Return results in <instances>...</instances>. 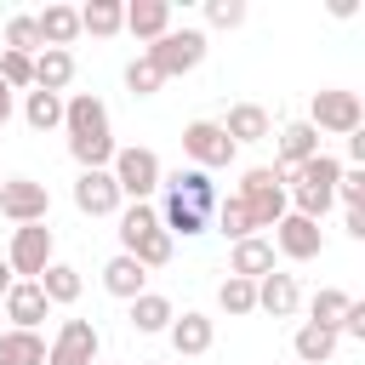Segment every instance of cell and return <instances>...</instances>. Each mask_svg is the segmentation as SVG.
<instances>
[{"label": "cell", "mask_w": 365, "mask_h": 365, "mask_svg": "<svg viewBox=\"0 0 365 365\" xmlns=\"http://www.w3.org/2000/svg\"><path fill=\"white\" fill-rule=\"evenodd\" d=\"M103 291H108V297H120V302H131V297H143V291H148V268H143L137 257L114 251V257L103 262Z\"/></svg>", "instance_id": "obj_17"}, {"label": "cell", "mask_w": 365, "mask_h": 365, "mask_svg": "<svg viewBox=\"0 0 365 365\" xmlns=\"http://www.w3.org/2000/svg\"><path fill=\"white\" fill-rule=\"evenodd\" d=\"M154 68H160V80H177V74H194L200 63H205V29H165L148 51H143Z\"/></svg>", "instance_id": "obj_5"}, {"label": "cell", "mask_w": 365, "mask_h": 365, "mask_svg": "<svg viewBox=\"0 0 365 365\" xmlns=\"http://www.w3.org/2000/svg\"><path fill=\"white\" fill-rule=\"evenodd\" d=\"M120 29H125V0H91V6H80V34L108 40Z\"/></svg>", "instance_id": "obj_27"}, {"label": "cell", "mask_w": 365, "mask_h": 365, "mask_svg": "<svg viewBox=\"0 0 365 365\" xmlns=\"http://www.w3.org/2000/svg\"><path fill=\"white\" fill-rule=\"evenodd\" d=\"M348 160H354V165H365V131H354V137H348Z\"/></svg>", "instance_id": "obj_41"}, {"label": "cell", "mask_w": 365, "mask_h": 365, "mask_svg": "<svg viewBox=\"0 0 365 365\" xmlns=\"http://www.w3.org/2000/svg\"><path fill=\"white\" fill-rule=\"evenodd\" d=\"M97 365H108V359H97Z\"/></svg>", "instance_id": "obj_45"}, {"label": "cell", "mask_w": 365, "mask_h": 365, "mask_svg": "<svg viewBox=\"0 0 365 365\" xmlns=\"http://www.w3.org/2000/svg\"><path fill=\"white\" fill-rule=\"evenodd\" d=\"M177 319V308H171V297H160V291H143V297H131V331H143V336H154V331H165Z\"/></svg>", "instance_id": "obj_26"}, {"label": "cell", "mask_w": 365, "mask_h": 365, "mask_svg": "<svg viewBox=\"0 0 365 365\" xmlns=\"http://www.w3.org/2000/svg\"><path fill=\"white\" fill-rule=\"evenodd\" d=\"M217 308L222 314H257V279H240V274H228L222 285H217Z\"/></svg>", "instance_id": "obj_31"}, {"label": "cell", "mask_w": 365, "mask_h": 365, "mask_svg": "<svg viewBox=\"0 0 365 365\" xmlns=\"http://www.w3.org/2000/svg\"><path fill=\"white\" fill-rule=\"evenodd\" d=\"M257 308L262 314H274V319H291L297 308H302V291H297V274H262L257 279Z\"/></svg>", "instance_id": "obj_18"}, {"label": "cell", "mask_w": 365, "mask_h": 365, "mask_svg": "<svg viewBox=\"0 0 365 365\" xmlns=\"http://www.w3.org/2000/svg\"><path fill=\"white\" fill-rule=\"evenodd\" d=\"M268 245H274L279 257H291V262H314V257L325 251V234H319V222L285 211V217L274 222V240H268Z\"/></svg>", "instance_id": "obj_11"}, {"label": "cell", "mask_w": 365, "mask_h": 365, "mask_svg": "<svg viewBox=\"0 0 365 365\" xmlns=\"http://www.w3.org/2000/svg\"><path fill=\"white\" fill-rule=\"evenodd\" d=\"M182 154H188V165L194 171H217V165H234V143H228V131L217 125V120H188L182 125Z\"/></svg>", "instance_id": "obj_8"}, {"label": "cell", "mask_w": 365, "mask_h": 365, "mask_svg": "<svg viewBox=\"0 0 365 365\" xmlns=\"http://www.w3.org/2000/svg\"><path fill=\"white\" fill-rule=\"evenodd\" d=\"M171 251H177V240H171L165 228H148L143 240H131V251H125V257H137L143 268H165V262H171Z\"/></svg>", "instance_id": "obj_32"}, {"label": "cell", "mask_w": 365, "mask_h": 365, "mask_svg": "<svg viewBox=\"0 0 365 365\" xmlns=\"http://www.w3.org/2000/svg\"><path fill=\"white\" fill-rule=\"evenodd\" d=\"M336 200H342L348 211H365V165H342V177H336Z\"/></svg>", "instance_id": "obj_38"}, {"label": "cell", "mask_w": 365, "mask_h": 365, "mask_svg": "<svg viewBox=\"0 0 365 365\" xmlns=\"http://www.w3.org/2000/svg\"><path fill=\"white\" fill-rule=\"evenodd\" d=\"M160 86H165V80H160V68H154L148 57H131V63H125V91H131V97H154Z\"/></svg>", "instance_id": "obj_36"}, {"label": "cell", "mask_w": 365, "mask_h": 365, "mask_svg": "<svg viewBox=\"0 0 365 365\" xmlns=\"http://www.w3.org/2000/svg\"><path fill=\"white\" fill-rule=\"evenodd\" d=\"M165 336H171V348H177L182 359H200V354H211V342H217V325H211V314H200V308H182V314L165 325Z\"/></svg>", "instance_id": "obj_14"}, {"label": "cell", "mask_w": 365, "mask_h": 365, "mask_svg": "<svg viewBox=\"0 0 365 365\" xmlns=\"http://www.w3.org/2000/svg\"><path fill=\"white\" fill-rule=\"evenodd\" d=\"M342 228H348L354 240H365V211H348V222H342Z\"/></svg>", "instance_id": "obj_43"}, {"label": "cell", "mask_w": 365, "mask_h": 365, "mask_svg": "<svg viewBox=\"0 0 365 365\" xmlns=\"http://www.w3.org/2000/svg\"><path fill=\"white\" fill-rule=\"evenodd\" d=\"M228 274H240V279H262V274H274V245H268V234H251V240H234V257H228Z\"/></svg>", "instance_id": "obj_19"}, {"label": "cell", "mask_w": 365, "mask_h": 365, "mask_svg": "<svg viewBox=\"0 0 365 365\" xmlns=\"http://www.w3.org/2000/svg\"><path fill=\"white\" fill-rule=\"evenodd\" d=\"M97 348H103V336L91 319H63L57 336L46 342V365H97Z\"/></svg>", "instance_id": "obj_10"}, {"label": "cell", "mask_w": 365, "mask_h": 365, "mask_svg": "<svg viewBox=\"0 0 365 365\" xmlns=\"http://www.w3.org/2000/svg\"><path fill=\"white\" fill-rule=\"evenodd\" d=\"M34 29H40V40H46V46L68 51V46L80 40V6H46V11L34 17Z\"/></svg>", "instance_id": "obj_21"}, {"label": "cell", "mask_w": 365, "mask_h": 365, "mask_svg": "<svg viewBox=\"0 0 365 365\" xmlns=\"http://www.w3.org/2000/svg\"><path fill=\"white\" fill-rule=\"evenodd\" d=\"M240 205H245V217H251V234H274V222L291 211V200H285V177L274 171V165H251L245 177H240Z\"/></svg>", "instance_id": "obj_3"}, {"label": "cell", "mask_w": 365, "mask_h": 365, "mask_svg": "<svg viewBox=\"0 0 365 365\" xmlns=\"http://www.w3.org/2000/svg\"><path fill=\"white\" fill-rule=\"evenodd\" d=\"M0 217H11L17 228L23 222H46L51 217V188L34 182V177H6L0 182Z\"/></svg>", "instance_id": "obj_9"}, {"label": "cell", "mask_w": 365, "mask_h": 365, "mask_svg": "<svg viewBox=\"0 0 365 365\" xmlns=\"http://www.w3.org/2000/svg\"><path fill=\"white\" fill-rule=\"evenodd\" d=\"M217 228H222L228 240H251V217H245V205H240V194H228V200H217Z\"/></svg>", "instance_id": "obj_37"}, {"label": "cell", "mask_w": 365, "mask_h": 365, "mask_svg": "<svg viewBox=\"0 0 365 365\" xmlns=\"http://www.w3.org/2000/svg\"><path fill=\"white\" fill-rule=\"evenodd\" d=\"M336 331L331 325H314V319H302L297 325V336H291V348H297V359L302 365H331V354H336Z\"/></svg>", "instance_id": "obj_24"}, {"label": "cell", "mask_w": 365, "mask_h": 365, "mask_svg": "<svg viewBox=\"0 0 365 365\" xmlns=\"http://www.w3.org/2000/svg\"><path fill=\"white\" fill-rule=\"evenodd\" d=\"M74 86V51H57V46H46L40 57H34V91H68Z\"/></svg>", "instance_id": "obj_22"}, {"label": "cell", "mask_w": 365, "mask_h": 365, "mask_svg": "<svg viewBox=\"0 0 365 365\" xmlns=\"http://www.w3.org/2000/svg\"><path fill=\"white\" fill-rule=\"evenodd\" d=\"M120 188H114V177L108 171H80L74 177V211H86V217H120Z\"/></svg>", "instance_id": "obj_13"}, {"label": "cell", "mask_w": 365, "mask_h": 365, "mask_svg": "<svg viewBox=\"0 0 365 365\" xmlns=\"http://www.w3.org/2000/svg\"><path fill=\"white\" fill-rule=\"evenodd\" d=\"M319 154V131L308 125V120H291V125H279V137H274V171L285 177V171H297L302 160H314Z\"/></svg>", "instance_id": "obj_15"}, {"label": "cell", "mask_w": 365, "mask_h": 365, "mask_svg": "<svg viewBox=\"0 0 365 365\" xmlns=\"http://www.w3.org/2000/svg\"><path fill=\"white\" fill-rule=\"evenodd\" d=\"M336 336H354V342H365V302H359V297L348 302V314H342V325H336Z\"/></svg>", "instance_id": "obj_40"}, {"label": "cell", "mask_w": 365, "mask_h": 365, "mask_svg": "<svg viewBox=\"0 0 365 365\" xmlns=\"http://www.w3.org/2000/svg\"><path fill=\"white\" fill-rule=\"evenodd\" d=\"M11 108H17V91H6V80H0V125L11 120Z\"/></svg>", "instance_id": "obj_42"}, {"label": "cell", "mask_w": 365, "mask_h": 365, "mask_svg": "<svg viewBox=\"0 0 365 365\" xmlns=\"http://www.w3.org/2000/svg\"><path fill=\"white\" fill-rule=\"evenodd\" d=\"M308 125H314V131H331V137H354V131H365V103H359V91H342V86L314 91V103H308Z\"/></svg>", "instance_id": "obj_6"}, {"label": "cell", "mask_w": 365, "mask_h": 365, "mask_svg": "<svg viewBox=\"0 0 365 365\" xmlns=\"http://www.w3.org/2000/svg\"><path fill=\"white\" fill-rule=\"evenodd\" d=\"M0 365H46L40 331H0Z\"/></svg>", "instance_id": "obj_29"}, {"label": "cell", "mask_w": 365, "mask_h": 365, "mask_svg": "<svg viewBox=\"0 0 365 365\" xmlns=\"http://www.w3.org/2000/svg\"><path fill=\"white\" fill-rule=\"evenodd\" d=\"M205 23L211 29H240L245 23V0H205Z\"/></svg>", "instance_id": "obj_39"}, {"label": "cell", "mask_w": 365, "mask_h": 365, "mask_svg": "<svg viewBox=\"0 0 365 365\" xmlns=\"http://www.w3.org/2000/svg\"><path fill=\"white\" fill-rule=\"evenodd\" d=\"M23 120H29V131H57L63 125V97L57 91H23Z\"/></svg>", "instance_id": "obj_30"}, {"label": "cell", "mask_w": 365, "mask_h": 365, "mask_svg": "<svg viewBox=\"0 0 365 365\" xmlns=\"http://www.w3.org/2000/svg\"><path fill=\"white\" fill-rule=\"evenodd\" d=\"M160 188L165 194H177V200H188L194 211H217V182H211V171H194V165H177V171H165L160 177Z\"/></svg>", "instance_id": "obj_16"}, {"label": "cell", "mask_w": 365, "mask_h": 365, "mask_svg": "<svg viewBox=\"0 0 365 365\" xmlns=\"http://www.w3.org/2000/svg\"><path fill=\"white\" fill-rule=\"evenodd\" d=\"M291 177V188H285V200H291V211L297 217H308V222H319L331 205H336V177H342V160H331L325 148L314 154V160H302L297 171H285Z\"/></svg>", "instance_id": "obj_2"}, {"label": "cell", "mask_w": 365, "mask_h": 365, "mask_svg": "<svg viewBox=\"0 0 365 365\" xmlns=\"http://www.w3.org/2000/svg\"><path fill=\"white\" fill-rule=\"evenodd\" d=\"M63 131H68V154H74L80 171H108L120 143H114V125H108V108H103L97 91L63 97Z\"/></svg>", "instance_id": "obj_1"}, {"label": "cell", "mask_w": 365, "mask_h": 365, "mask_svg": "<svg viewBox=\"0 0 365 365\" xmlns=\"http://www.w3.org/2000/svg\"><path fill=\"white\" fill-rule=\"evenodd\" d=\"M205 222H211L205 211H194L188 200H177V194H165V205H160V228H165L171 240H177V234H182V240H194V234H205Z\"/></svg>", "instance_id": "obj_28"}, {"label": "cell", "mask_w": 365, "mask_h": 365, "mask_svg": "<svg viewBox=\"0 0 365 365\" xmlns=\"http://www.w3.org/2000/svg\"><path fill=\"white\" fill-rule=\"evenodd\" d=\"M348 302H354L348 291H336V285H319V291H314V302H308V319L336 331V325H342V314H348Z\"/></svg>", "instance_id": "obj_33"}, {"label": "cell", "mask_w": 365, "mask_h": 365, "mask_svg": "<svg viewBox=\"0 0 365 365\" xmlns=\"http://www.w3.org/2000/svg\"><path fill=\"white\" fill-rule=\"evenodd\" d=\"M34 285L46 291V302H51V308H68V302H80V291H86L80 268H68V262H51V268H46Z\"/></svg>", "instance_id": "obj_25"}, {"label": "cell", "mask_w": 365, "mask_h": 365, "mask_svg": "<svg viewBox=\"0 0 365 365\" xmlns=\"http://www.w3.org/2000/svg\"><path fill=\"white\" fill-rule=\"evenodd\" d=\"M11 291V268H6V257H0V297Z\"/></svg>", "instance_id": "obj_44"}, {"label": "cell", "mask_w": 365, "mask_h": 365, "mask_svg": "<svg viewBox=\"0 0 365 365\" xmlns=\"http://www.w3.org/2000/svg\"><path fill=\"white\" fill-rule=\"evenodd\" d=\"M6 51H23V57H40V51H46V40H40V29H34L29 11L6 17Z\"/></svg>", "instance_id": "obj_34"}, {"label": "cell", "mask_w": 365, "mask_h": 365, "mask_svg": "<svg viewBox=\"0 0 365 365\" xmlns=\"http://www.w3.org/2000/svg\"><path fill=\"white\" fill-rule=\"evenodd\" d=\"M217 125L228 131L234 148H240V143H262V137H268V108H262V103H234L228 120H217Z\"/></svg>", "instance_id": "obj_23"}, {"label": "cell", "mask_w": 365, "mask_h": 365, "mask_svg": "<svg viewBox=\"0 0 365 365\" xmlns=\"http://www.w3.org/2000/svg\"><path fill=\"white\" fill-rule=\"evenodd\" d=\"M0 80H6V91H34V57L0 51Z\"/></svg>", "instance_id": "obj_35"}, {"label": "cell", "mask_w": 365, "mask_h": 365, "mask_svg": "<svg viewBox=\"0 0 365 365\" xmlns=\"http://www.w3.org/2000/svg\"><path fill=\"white\" fill-rule=\"evenodd\" d=\"M165 29H171V6H165V0H131V6H125V34H137V40L154 46Z\"/></svg>", "instance_id": "obj_20"}, {"label": "cell", "mask_w": 365, "mask_h": 365, "mask_svg": "<svg viewBox=\"0 0 365 365\" xmlns=\"http://www.w3.org/2000/svg\"><path fill=\"white\" fill-rule=\"evenodd\" d=\"M46 314H51V302L34 279H11V291L0 297V319H11V331H40Z\"/></svg>", "instance_id": "obj_12"}, {"label": "cell", "mask_w": 365, "mask_h": 365, "mask_svg": "<svg viewBox=\"0 0 365 365\" xmlns=\"http://www.w3.org/2000/svg\"><path fill=\"white\" fill-rule=\"evenodd\" d=\"M108 177H114V188H120V200L131 205V200H148V194L160 188V177H165V165H160V154H154V148H143V143H131V148H114V160H108Z\"/></svg>", "instance_id": "obj_4"}, {"label": "cell", "mask_w": 365, "mask_h": 365, "mask_svg": "<svg viewBox=\"0 0 365 365\" xmlns=\"http://www.w3.org/2000/svg\"><path fill=\"white\" fill-rule=\"evenodd\" d=\"M57 240H51V222H23L17 234H11V245H6V268H11V279H40L57 257Z\"/></svg>", "instance_id": "obj_7"}]
</instances>
